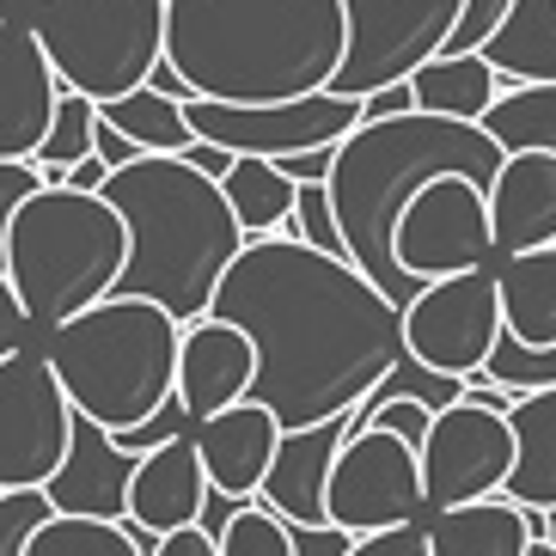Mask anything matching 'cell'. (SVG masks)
Wrapping results in <instances>:
<instances>
[{
  "label": "cell",
  "mask_w": 556,
  "mask_h": 556,
  "mask_svg": "<svg viewBox=\"0 0 556 556\" xmlns=\"http://www.w3.org/2000/svg\"><path fill=\"white\" fill-rule=\"evenodd\" d=\"M495 281H502L507 337L526 349H556V245L526 251V257H502Z\"/></svg>",
  "instance_id": "25"
},
{
  "label": "cell",
  "mask_w": 556,
  "mask_h": 556,
  "mask_svg": "<svg viewBox=\"0 0 556 556\" xmlns=\"http://www.w3.org/2000/svg\"><path fill=\"white\" fill-rule=\"evenodd\" d=\"M409 111H422L416 86H386V92H374V99L361 104V123H392V116H409Z\"/></svg>",
  "instance_id": "40"
},
{
  "label": "cell",
  "mask_w": 556,
  "mask_h": 556,
  "mask_svg": "<svg viewBox=\"0 0 556 556\" xmlns=\"http://www.w3.org/2000/svg\"><path fill=\"white\" fill-rule=\"evenodd\" d=\"M416 104L446 123H490V111L514 92V80L495 74L490 55H441L416 74Z\"/></svg>",
  "instance_id": "24"
},
{
  "label": "cell",
  "mask_w": 556,
  "mask_h": 556,
  "mask_svg": "<svg viewBox=\"0 0 556 556\" xmlns=\"http://www.w3.org/2000/svg\"><path fill=\"white\" fill-rule=\"evenodd\" d=\"M208 318L257 343V397L288 434L355 416L404 361V312L355 263L306 251L300 239H257L220 281Z\"/></svg>",
  "instance_id": "1"
},
{
  "label": "cell",
  "mask_w": 556,
  "mask_h": 556,
  "mask_svg": "<svg viewBox=\"0 0 556 556\" xmlns=\"http://www.w3.org/2000/svg\"><path fill=\"white\" fill-rule=\"evenodd\" d=\"M74 422L80 416H74L43 349L0 361V495L50 490L67 453H74Z\"/></svg>",
  "instance_id": "9"
},
{
  "label": "cell",
  "mask_w": 556,
  "mask_h": 556,
  "mask_svg": "<svg viewBox=\"0 0 556 556\" xmlns=\"http://www.w3.org/2000/svg\"><path fill=\"white\" fill-rule=\"evenodd\" d=\"M104 129L129 135L135 148H141V160H184V153L197 148V129H190V111H184L178 99H165V92H153V86H141V92H129V99L116 104H99Z\"/></svg>",
  "instance_id": "27"
},
{
  "label": "cell",
  "mask_w": 556,
  "mask_h": 556,
  "mask_svg": "<svg viewBox=\"0 0 556 556\" xmlns=\"http://www.w3.org/2000/svg\"><path fill=\"white\" fill-rule=\"evenodd\" d=\"M190 111V129L197 141H214L227 148L232 160H300V153L318 148H343L349 135L361 129V104L343 99V92H312V99L294 104H184Z\"/></svg>",
  "instance_id": "13"
},
{
  "label": "cell",
  "mask_w": 556,
  "mask_h": 556,
  "mask_svg": "<svg viewBox=\"0 0 556 556\" xmlns=\"http://www.w3.org/2000/svg\"><path fill=\"white\" fill-rule=\"evenodd\" d=\"M251 386H257V343L245 330H232L227 318H202L184 330L178 404L190 409V422H208L220 409L245 404Z\"/></svg>",
  "instance_id": "17"
},
{
  "label": "cell",
  "mask_w": 556,
  "mask_h": 556,
  "mask_svg": "<svg viewBox=\"0 0 556 556\" xmlns=\"http://www.w3.org/2000/svg\"><path fill=\"white\" fill-rule=\"evenodd\" d=\"M86 160H99V104L80 99V92H67L62 111H55L50 141H43V153H37L31 165L50 184H67V172H74V165H86Z\"/></svg>",
  "instance_id": "30"
},
{
  "label": "cell",
  "mask_w": 556,
  "mask_h": 556,
  "mask_svg": "<svg viewBox=\"0 0 556 556\" xmlns=\"http://www.w3.org/2000/svg\"><path fill=\"white\" fill-rule=\"evenodd\" d=\"M532 556H556V544H551V539H539V544H532Z\"/></svg>",
  "instance_id": "44"
},
{
  "label": "cell",
  "mask_w": 556,
  "mask_h": 556,
  "mask_svg": "<svg viewBox=\"0 0 556 556\" xmlns=\"http://www.w3.org/2000/svg\"><path fill=\"white\" fill-rule=\"evenodd\" d=\"M208 502H214V490H208V471H202L197 434H184V441L141 458L135 490H129V526H141L153 539H172L184 526H202Z\"/></svg>",
  "instance_id": "20"
},
{
  "label": "cell",
  "mask_w": 556,
  "mask_h": 556,
  "mask_svg": "<svg viewBox=\"0 0 556 556\" xmlns=\"http://www.w3.org/2000/svg\"><path fill=\"white\" fill-rule=\"evenodd\" d=\"M349 7V62L330 92L367 104L386 86H409L453 43L465 0H343Z\"/></svg>",
  "instance_id": "8"
},
{
  "label": "cell",
  "mask_w": 556,
  "mask_h": 556,
  "mask_svg": "<svg viewBox=\"0 0 556 556\" xmlns=\"http://www.w3.org/2000/svg\"><path fill=\"white\" fill-rule=\"evenodd\" d=\"M483 129L502 153H556V86H514Z\"/></svg>",
  "instance_id": "29"
},
{
  "label": "cell",
  "mask_w": 556,
  "mask_h": 556,
  "mask_svg": "<svg viewBox=\"0 0 556 556\" xmlns=\"http://www.w3.org/2000/svg\"><path fill=\"white\" fill-rule=\"evenodd\" d=\"M220 190H227V202H232V214H239V227H245L251 245L257 239H281L288 220H294V208H300V184L276 160H239Z\"/></svg>",
  "instance_id": "28"
},
{
  "label": "cell",
  "mask_w": 556,
  "mask_h": 556,
  "mask_svg": "<svg viewBox=\"0 0 556 556\" xmlns=\"http://www.w3.org/2000/svg\"><path fill=\"white\" fill-rule=\"evenodd\" d=\"M55 520L50 490H7L0 495V556H31L37 532Z\"/></svg>",
  "instance_id": "34"
},
{
  "label": "cell",
  "mask_w": 556,
  "mask_h": 556,
  "mask_svg": "<svg viewBox=\"0 0 556 556\" xmlns=\"http://www.w3.org/2000/svg\"><path fill=\"white\" fill-rule=\"evenodd\" d=\"M483 55L514 86H556V0H514Z\"/></svg>",
  "instance_id": "26"
},
{
  "label": "cell",
  "mask_w": 556,
  "mask_h": 556,
  "mask_svg": "<svg viewBox=\"0 0 556 556\" xmlns=\"http://www.w3.org/2000/svg\"><path fill=\"white\" fill-rule=\"evenodd\" d=\"M495 257L556 245V153H507L490 184Z\"/></svg>",
  "instance_id": "19"
},
{
  "label": "cell",
  "mask_w": 556,
  "mask_h": 556,
  "mask_svg": "<svg viewBox=\"0 0 556 556\" xmlns=\"http://www.w3.org/2000/svg\"><path fill=\"white\" fill-rule=\"evenodd\" d=\"M67 86L55 74V62L43 55L31 25H0V160H37L43 141L55 129V111H62Z\"/></svg>",
  "instance_id": "15"
},
{
  "label": "cell",
  "mask_w": 556,
  "mask_h": 556,
  "mask_svg": "<svg viewBox=\"0 0 556 556\" xmlns=\"http://www.w3.org/2000/svg\"><path fill=\"white\" fill-rule=\"evenodd\" d=\"M165 18L172 0H37L31 31L67 92L116 104L153 86L165 62Z\"/></svg>",
  "instance_id": "7"
},
{
  "label": "cell",
  "mask_w": 556,
  "mask_h": 556,
  "mask_svg": "<svg viewBox=\"0 0 556 556\" xmlns=\"http://www.w3.org/2000/svg\"><path fill=\"white\" fill-rule=\"evenodd\" d=\"M281 441H288L281 416L263 409L257 397L197 422V453H202V471H208V490L227 495V502H263V483L276 471Z\"/></svg>",
  "instance_id": "16"
},
{
  "label": "cell",
  "mask_w": 556,
  "mask_h": 556,
  "mask_svg": "<svg viewBox=\"0 0 556 556\" xmlns=\"http://www.w3.org/2000/svg\"><path fill=\"white\" fill-rule=\"evenodd\" d=\"M31 556H148L135 544L129 526L111 520H74V514H55L43 532H37Z\"/></svg>",
  "instance_id": "31"
},
{
  "label": "cell",
  "mask_w": 556,
  "mask_h": 556,
  "mask_svg": "<svg viewBox=\"0 0 556 556\" xmlns=\"http://www.w3.org/2000/svg\"><path fill=\"white\" fill-rule=\"evenodd\" d=\"M281 239H300L306 251H325V257H337V263H355V257H349L343 227H337L330 184H300V208H294V220H288V232H281Z\"/></svg>",
  "instance_id": "32"
},
{
  "label": "cell",
  "mask_w": 556,
  "mask_h": 556,
  "mask_svg": "<svg viewBox=\"0 0 556 556\" xmlns=\"http://www.w3.org/2000/svg\"><path fill=\"white\" fill-rule=\"evenodd\" d=\"M514 477V422L483 404H453L434 416L422 441V483H428V514L471 507L507 495Z\"/></svg>",
  "instance_id": "14"
},
{
  "label": "cell",
  "mask_w": 556,
  "mask_h": 556,
  "mask_svg": "<svg viewBox=\"0 0 556 556\" xmlns=\"http://www.w3.org/2000/svg\"><path fill=\"white\" fill-rule=\"evenodd\" d=\"M343 441H349V416L343 422H325V428H306V434H288L276 453V471L263 483V507L281 514L288 526H330L325 490H330V471H337Z\"/></svg>",
  "instance_id": "21"
},
{
  "label": "cell",
  "mask_w": 556,
  "mask_h": 556,
  "mask_svg": "<svg viewBox=\"0 0 556 556\" xmlns=\"http://www.w3.org/2000/svg\"><path fill=\"white\" fill-rule=\"evenodd\" d=\"M507 13H514V0H465V18H458L446 55H483L490 37L507 25Z\"/></svg>",
  "instance_id": "35"
},
{
  "label": "cell",
  "mask_w": 556,
  "mask_h": 556,
  "mask_svg": "<svg viewBox=\"0 0 556 556\" xmlns=\"http://www.w3.org/2000/svg\"><path fill=\"white\" fill-rule=\"evenodd\" d=\"M325 514H330V526H343L355 539L428 520L422 453L409 441H397V434H386V428L349 434L343 453H337V471H330Z\"/></svg>",
  "instance_id": "11"
},
{
  "label": "cell",
  "mask_w": 556,
  "mask_h": 556,
  "mask_svg": "<svg viewBox=\"0 0 556 556\" xmlns=\"http://www.w3.org/2000/svg\"><path fill=\"white\" fill-rule=\"evenodd\" d=\"M355 551V532L343 526H294V556H349Z\"/></svg>",
  "instance_id": "39"
},
{
  "label": "cell",
  "mask_w": 556,
  "mask_h": 556,
  "mask_svg": "<svg viewBox=\"0 0 556 556\" xmlns=\"http://www.w3.org/2000/svg\"><path fill=\"white\" fill-rule=\"evenodd\" d=\"M184 160L197 165L202 178H214V184H227V178H232V165H239V160H232L227 148H214V141H197V148L184 153Z\"/></svg>",
  "instance_id": "42"
},
{
  "label": "cell",
  "mask_w": 556,
  "mask_h": 556,
  "mask_svg": "<svg viewBox=\"0 0 556 556\" xmlns=\"http://www.w3.org/2000/svg\"><path fill=\"white\" fill-rule=\"evenodd\" d=\"M43 172H37L31 160L25 165H13V160H0V263H7V232H13V220H18V208L43 190Z\"/></svg>",
  "instance_id": "36"
},
{
  "label": "cell",
  "mask_w": 556,
  "mask_h": 556,
  "mask_svg": "<svg viewBox=\"0 0 556 556\" xmlns=\"http://www.w3.org/2000/svg\"><path fill=\"white\" fill-rule=\"evenodd\" d=\"M428 539H434V556H532L539 514H526L520 502L495 495V502L428 514Z\"/></svg>",
  "instance_id": "22"
},
{
  "label": "cell",
  "mask_w": 556,
  "mask_h": 556,
  "mask_svg": "<svg viewBox=\"0 0 556 556\" xmlns=\"http://www.w3.org/2000/svg\"><path fill=\"white\" fill-rule=\"evenodd\" d=\"M502 337H507V318H502V281H495V269L428 281L422 294L404 306V355L422 361L428 374L465 379V386L490 374Z\"/></svg>",
  "instance_id": "10"
},
{
  "label": "cell",
  "mask_w": 556,
  "mask_h": 556,
  "mask_svg": "<svg viewBox=\"0 0 556 556\" xmlns=\"http://www.w3.org/2000/svg\"><path fill=\"white\" fill-rule=\"evenodd\" d=\"M539 539H551V544H556V514H539Z\"/></svg>",
  "instance_id": "43"
},
{
  "label": "cell",
  "mask_w": 556,
  "mask_h": 556,
  "mask_svg": "<svg viewBox=\"0 0 556 556\" xmlns=\"http://www.w3.org/2000/svg\"><path fill=\"white\" fill-rule=\"evenodd\" d=\"M37 349L50 355L74 416L99 422L104 434L148 428L160 409L178 404L184 325L153 300L111 294L104 306L80 312L74 325H62Z\"/></svg>",
  "instance_id": "5"
},
{
  "label": "cell",
  "mask_w": 556,
  "mask_h": 556,
  "mask_svg": "<svg viewBox=\"0 0 556 556\" xmlns=\"http://www.w3.org/2000/svg\"><path fill=\"white\" fill-rule=\"evenodd\" d=\"M165 62L202 104H294L349 62L343 0H172Z\"/></svg>",
  "instance_id": "2"
},
{
  "label": "cell",
  "mask_w": 556,
  "mask_h": 556,
  "mask_svg": "<svg viewBox=\"0 0 556 556\" xmlns=\"http://www.w3.org/2000/svg\"><path fill=\"white\" fill-rule=\"evenodd\" d=\"M0 25H13V0H0Z\"/></svg>",
  "instance_id": "45"
},
{
  "label": "cell",
  "mask_w": 556,
  "mask_h": 556,
  "mask_svg": "<svg viewBox=\"0 0 556 556\" xmlns=\"http://www.w3.org/2000/svg\"><path fill=\"white\" fill-rule=\"evenodd\" d=\"M104 202L129 227V269L116 281V294L153 300L178 318L184 330L202 325L214 312L220 281L232 263L251 251L227 190L202 178L190 160H135L111 172Z\"/></svg>",
  "instance_id": "4"
},
{
  "label": "cell",
  "mask_w": 556,
  "mask_h": 556,
  "mask_svg": "<svg viewBox=\"0 0 556 556\" xmlns=\"http://www.w3.org/2000/svg\"><path fill=\"white\" fill-rule=\"evenodd\" d=\"M25 349H37V325L25 312V300H18V288L7 281V269H0V361L25 355Z\"/></svg>",
  "instance_id": "37"
},
{
  "label": "cell",
  "mask_w": 556,
  "mask_h": 556,
  "mask_svg": "<svg viewBox=\"0 0 556 556\" xmlns=\"http://www.w3.org/2000/svg\"><path fill=\"white\" fill-rule=\"evenodd\" d=\"M495 220L490 190L477 178H434L397 220V269L409 281H453L495 269Z\"/></svg>",
  "instance_id": "12"
},
{
  "label": "cell",
  "mask_w": 556,
  "mask_h": 556,
  "mask_svg": "<svg viewBox=\"0 0 556 556\" xmlns=\"http://www.w3.org/2000/svg\"><path fill=\"white\" fill-rule=\"evenodd\" d=\"M153 556H220V539H214L208 526H184V532L160 539V551H153Z\"/></svg>",
  "instance_id": "41"
},
{
  "label": "cell",
  "mask_w": 556,
  "mask_h": 556,
  "mask_svg": "<svg viewBox=\"0 0 556 556\" xmlns=\"http://www.w3.org/2000/svg\"><path fill=\"white\" fill-rule=\"evenodd\" d=\"M7 281L18 288L37 337H55L80 312L104 306L129 269V227L104 197L43 184L7 232Z\"/></svg>",
  "instance_id": "6"
},
{
  "label": "cell",
  "mask_w": 556,
  "mask_h": 556,
  "mask_svg": "<svg viewBox=\"0 0 556 556\" xmlns=\"http://www.w3.org/2000/svg\"><path fill=\"white\" fill-rule=\"evenodd\" d=\"M507 153L483 123H446V116L409 111L392 123H361L337 148L330 172V202L337 227L349 239V257L397 312L422 294V281L397 269V220L434 178H477L483 190L495 184Z\"/></svg>",
  "instance_id": "3"
},
{
  "label": "cell",
  "mask_w": 556,
  "mask_h": 556,
  "mask_svg": "<svg viewBox=\"0 0 556 556\" xmlns=\"http://www.w3.org/2000/svg\"><path fill=\"white\" fill-rule=\"evenodd\" d=\"M514 422V477H507V502L526 514H556V386L551 392H526L507 409Z\"/></svg>",
  "instance_id": "23"
},
{
  "label": "cell",
  "mask_w": 556,
  "mask_h": 556,
  "mask_svg": "<svg viewBox=\"0 0 556 556\" xmlns=\"http://www.w3.org/2000/svg\"><path fill=\"white\" fill-rule=\"evenodd\" d=\"M135 471H141V458L123 453L99 422H86L80 416V422H74V453H67V465L55 471L50 502H55V514H74V520L129 526Z\"/></svg>",
  "instance_id": "18"
},
{
  "label": "cell",
  "mask_w": 556,
  "mask_h": 556,
  "mask_svg": "<svg viewBox=\"0 0 556 556\" xmlns=\"http://www.w3.org/2000/svg\"><path fill=\"white\" fill-rule=\"evenodd\" d=\"M31 7H37V0H31Z\"/></svg>",
  "instance_id": "46"
},
{
  "label": "cell",
  "mask_w": 556,
  "mask_h": 556,
  "mask_svg": "<svg viewBox=\"0 0 556 556\" xmlns=\"http://www.w3.org/2000/svg\"><path fill=\"white\" fill-rule=\"evenodd\" d=\"M220 556H294V526L281 514H269L263 502H251L220 532Z\"/></svg>",
  "instance_id": "33"
},
{
  "label": "cell",
  "mask_w": 556,
  "mask_h": 556,
  "mask_svg": "<svg viewBox=\"0 0 556 556\" xmlns=\"http://www.w3.org/2000/svg\"><path fill=\"white\" fill-rule=\"evenodd\" d=\"M349 556H434V539H428V520H416V526L374 532V539H355Z\"/></svg>",
  "instance_id": "38"
}]
</instances>
